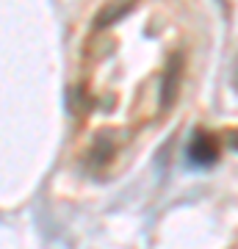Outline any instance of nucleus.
Instances as JSON below:
<instances>
[{"label": "nucleus", "instance_id": "1", "mask_svg": "<svg viewBox=\"0 0 238 249\" xmlns=\"http://www.w3.org/2000/svg\"><path fill=\"white\" fill-rule=\"evenodd\" d=\"M221 155V139L211 130H194L191 142H188V160L194 166H213Z\"/></svg>", "mask_w": 238, "mask_h": 249}, {"label": "nucleus", "instance_id": "2", "mask_svg": "<svg viewBox=\"0 0 238 249\" xmlns=\"http://www.w3.org/2000/svg\"><path fill=\"white\" fill-rule=\"evenodd\" d=\"M180 70H183V58L175 55L169 61L166 72H164V83H161V103H164V108H172V103H175L177 86H180Z\"/></svg>", "mask_w": 238, "mask_h": 249}, {"label": "nucleus", "instance_id": "3", "mask_svg": "<svg viewBox=\"0 0 238 249\" xmlns=\"http://www.w3.org/2000/svg\"><path fill=\"white\" fill-rule=\"evenodd\" d=\"M114 155V136L111 133H100L92 144V152H89V166L92 169H103L108 166V160Z\"/></svg>", "mask_w": 238, "mask_h": 249}, {"label": "nucleus", "instance_id": "4", "mask_svg": "<svg viewBox=\"0 0 238 249\" xmlns=\"http://www.w3.org/2000/svg\"><path fill=\"white\" fill-rule=\"evenodd\" d=\"M224 139L230 142V147H233V150H238V130H227V133H224Z\"/></svg>", "mask_w": 238, "mask_h": 249}, {"label": "nucleus", "instance_id": "5", "mask_svg": "<svg viewBox=\"0 0 238 249\" xmlns=\"http://www.w3.org/2000/svg\"><path fill=\"white\" fill-rule=\"evenodd\" d=\"M236 86H238V64H236Z\"/></svg>", "mask_w": 238, "mask_h": 249}]
</instances>
